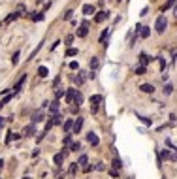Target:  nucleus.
<instances>
[{"instance_id": "f257e3e1", "label": "nucleus", "mask_w": 177, "mask_h": 179, "mask_svg": "<svg viewBox=\"0 0 177 179\" xmlns=\"http://www.w3.org/2000/svg\"><path fill=\"white\" fill-rule=\"evenodd\" d=\"M160 158H164V160H177V151L175 149H162V153H158Z\"/></svg>"}, {"instance_id": "f03ea898", "label": "nucleus", "mask_w": 177, "mask_h": 179, "mask_svg": "<svg viewBox=\"0 0 177 179\" xmlns=\"http://www.w3.org/2000/svg\"><path fill=\"white\" fill-rule=\"evenodd\" d=\"M166 27H168V21H166V17H164V15H158V17H156V23H154V28H156V32H158V34H162V32L166 30Z\"/></svg>"}, {"instance_id": "7ed1b4c3", "label": "nucleus", "mask_w": 177, "mask_h": 179, "mask_svg": "<svg viewBox=\"0 0 177 179\" xmlns=\"http://www.w3.org/2000/svg\"><path fill=\"white\" fill-rule=\"evenodd\" d=\"M87 141L91 143L92 147H98V145H100V139H98V136H96L94 132H89V134H87Z\"/></svg>"}, {"instance_id": "20e7f679", "label": "nucleus", "mask_w": 177, "mask_h": 179, "mask_svg": "<svg viewBox=\"0 0 177 179\" xmlns=\"http://www.w3.org/2000/svg\"><path fill=\"white\" fill-rule=\"evenodd\" d=\"M81 128H83V117H77L75 121H73V134H79L81 132Z\"/></svg>"}, {"instance_id": "39448f33", "label": "nucleus", "mask_w": 177, "mask_h": 179, "mask_svg": "<svg viewBox=\"0 0 177 179\" xmlns=\"http://www.w3.org/2000/svg\"><path fill=\"white\" fill-rule=\"evenodd\" d=\"M109 17V11H98V15H94V23H104Z\"/></svg>"}, {"instance_id": "423d86ee", "label": "nucleus", "mask_w": 177, "mask_h": 179, "mask_svg": "<svg viewBox=\"0 0 177 179\" xmlns=\"http://www.w3.org/2000/svg\"><path fill=\"white\" fill-rule=\"evenodd\" d=\"M89 34V28H87V23H83L81 27L77 28V32H75V36H79V38H85V36Z\"/></svg>"}, {"instance_id": "0eeeda50", "label": "nucleus", "mask_w": 177, "mask_h": 179, "mask_svg": "<svg viewBox=\"0 0 177 179\" xmlns=\"http://www.w3.org/2000/svg\"><path fill=\"white\" fill-rule=\"evenodd\" d=\"M25 81H27V76H25V74H23V76H21V79H19L17 83H15V85H13V93H15V94H17L19 91H21V87L25 85Z\"/></svg>"}, {"instance_id": "6e6552de", "label": "nucleus", "mask_w": 177, "mask_h": 179, "mask_svg": "<svg viewBox=\"0 0 177 179\" xmlns=\"http://www.w3.org/2000/svg\"><path fill=\"white\" fill-rule=\"evenodd\" d=\"M49 113L51 115H59V100H55V102L49 106Z\"/></svg>"}, {"instance_id": "1a4fd4ad", "label": "nucleus", "mask_w": 177, "mask_h": 179, "mask_svg": "<svg viewBox=\"0 0 177 179\" xmlns=\"http://www.w3.org/2000/svg\"><path fill=\"white\" fill-rule=\"evenodd\" d=\"M83 13H85L87 17L92 15V13H94V6H92V4H85V6H83Z\"/></svg>"}, {"instance_id": "9d476101", "label": "nucleus", "mask_w": 177, "mask_h": 179, "mask_svg": "<svg viewBox=\"0 0 177 179\" xmlns=\"http://www.w3.org/2000/svg\"><path fill=\"white\" fill-rule=\"evenodd\" d=\"M73 104H75L77 107H79V106L83 104V94L79 93V91H75V96H73Z\"/></svg>"}, {"instance_id": "9b49d317", "label": "nucleus", "mask_w": 177, "mask_h": 179, "mask_svg": "<svg viewBox=\"0 0 177 179\" xmlns=\"http://www.w3.org/2000/svg\"><path fill=\"white\" fill-rule=\"evenodd\" d=\"M19 15H21V13H17V11H13V13H9L8 17H6V21L2 23V25H9V23H11V21H15V19L19 17Z\"/></svg>"}, {"instance_id": "f8f14e48", "label": "nucleus", "mask_w": 177, "mask_h": 179, "mask_svg": "<svg viewBox=\"0 0 177 179\" xmlns=\"http://www.w3.org/2000/svg\"><path fill=\"white\" fill-rule=\"evenodd\" d=\"M73 96H75V89L66 91V100H68V104H73Z\"/></svg>"}, {"instance_id": "ddd939ff", "label": "nucleus", "mask_w": 177, "mask_h": 179, "mask_svg": "<svg viewBox=\"0 0 177 179\" xmlns=\"http://www.w3.org/2000/svg\"><path fill=\"white\" fill-rule=\"evenodd\" d=\"M149 60H151V58H149V55H147V53H141L140 55V64H141V66H147Z\"/></svg>"}, {"instance_id": "4468645a", "label": "nucleus", "mask_w": 177, "mask_h": 179, "mask_svg": "<svg viewBox=\"0 0 177 179\" xmlns=\"http://www.w3.org/2000/svg\"><path fill=\"white\" fill-rule=\"evenodd\" d=\"M89 64H91V70H98V68H100V60H98V57H92Z\"/></svg>"}, {"instance_id": "2eb2a0df", "label": "nucleus", "mask_w": 177, "mask_h": 179, "mask_svg": "<svg viewBox=\"0 0 177 179\" xmlns=\"http://www.w3.org/2000/svg\"><path fill=\"white\" fill-rule=\"evenodd\" d=\"M140 89H141V91H143V93H151V94H153V93H154V87H153V85H151V83H143V85H141V87H140Z\"/></svg>"}, {"instance_id": "dca6fc26", "label": "nucleus", "mask_w": 177, "mask_h": 179, "mask_svg": "<svg viewBox=\"0 0 177 179\" xmlns=\"http://www.w3.org/2000/svg\"><path fill=\"white\" fill-rule=\"evenodd\" d=\"M73 81H75V85H83V83H85V76H83V72H79V74L73 77Z\"/></svg>"}, {"instance_id": "f3484780", "label": "nucleus", "mask_w": 177, "mask_h": 179, "mask_svg": "<svg viewBox=\"0 0 177 179\" xmlns=\"http://www.w3.org/2000/svg\"><path fill=\"white\" fill-rule=\"evenodd\" d=\"M64 132H70V130L73 128V119H68V121H64Z\"/></svg>"}, {"instance_id": "a211bd4d", "label": "nucleus", "mask_w": 177, "mask_h": 179, "mask_svg": "<svg viewBox=\"0 0 177 179\" xmlns=\"http://www.w3.org/2000/svg\"><path fill=\"white\" fill-rule=\"evenodd\" d=\"M38 76H40V77H47V76H49V70H47L45 66H40V68H38Z\"/></svg>"}, {"instance_id": "6ab92c4d", "label": "nucleus", "mask_w": 177, "mask_h": 179, "mask_svg": "<svg viewBox=\"0 0 177 179\" xmlns=\"http://www.w3.org/2000/svg\"><path fill=\"white\" fill-rule=\"evenodd\" d=\"M34 132H36V125H34V123H32L30 126H27V128H25V136H32Z\"/></svg>"}, {"instance_id": "aec40b11", "label": "nucleus", "mask_w": 177, "mask_h": 179, "mask_svg": "<svg viewBox=\"0 0 177 179\" xmlns=\"http://www.w3.org/2000/svg\"><path fill=\"white\" fill-rule=\"evenodd\" d=\"M51 121H53V126H57V125H60V123H62V115H53L51 117Z\"/></svg>"}, {"instance_id": "412c9836", "label": "nucleus", "mask_w": 177, "mask_h": 179, "mask_svg": "<svg viewBox=\"0 0 177 179\" xmlns=\"http://www.w3.org/2000/svg\"><path fill=\"white\" fill-rule=\"evenodd\" d=\"M149 34H151L149 27H141V28H140V36H141V38H147Z\"/></svg>"}, {"instance_id": "4be33fe9", "label": "nucleus", "mask_w": 177, "mask_h": 179, "mask_svg": "<svg viewBox=\"0 0 177 179\" xmlns=\"http://www.w3.org/2000/svg\"><path fill=\"white\" fill-rule=\"evenodd\" d=\"M98 102H102V96H100V94L91 96V104H92V106H98Z\"/></svg>"}, {"instance_id": "5701e85b", "label": "nucleus", "mask_w": 177, "mask_h": 179, "mask_svg": "<svg viewBox=\"0 0 177 179\" xmlns=\"http://www.w3.org/2000/svg\"><path fill=\"white\" fill-rule=\"evenodd\" d=\"M9 100H11V94H6L4 98L0 100V109H2V107H4V106H6V104H8V102H9Z\"/></svg>"}, {"instance_id": "b1692460", "label": "nucleus", "mask_w": 177, "mask_h": 179, "mask_svg": "<svg viewBox=\"0 0 177 179\" xmlns=\"http://www.w3.org/2000/svg\"><path fill=\"white\" fill-rule=\"evenodd\" d=\"M173 93V85L172 83H166V85H164V94H172Z\"/></svg>"}, {"instance_id": "393cba45", "label": "nucleus", "mask_w": 177, "mask_h": 179, "mask_svg": "<svg viewBox=\"0 0 177 179\" xmlns=\"http://www.w3.org/2000/svg\"><path fill=\"white\" fill-rule=\"evenodd\" d=\"M53 160H55V164H57V166H62V155H60V153H57Z\"/></svg>"}, {"instance_id": "a878e982", "label": "nucleus", "mask_w": 177, "mask_h": 179, "mask_svg": "<svg viewBox=\"0 0 177 179\" xmlns=\"http://www.w3.org/2000/svg\"><path fill=\"white\" fill-rule=\"evenodd\" d=\"M145 72H147V68H145V66H141V64H140V66L136 68V76H143Z\"/></svg>"}, {"instance_id": "bb28decb", "label": "nucleus", "mask_w": 177, "mask_h": 179, "mask_svg": "<svg viewBox=\"0 0 177 179\" xmlns=\"http://www.w3.org/2000/svg\"><path fill=\"white\" fill-rule=\"evenodd\" d=\"M43 13H45V11H41V13H36V15H32V21H34V23L41 21V19H43Z\"/></svg>"}, {"instance_id": "cd10ccee", "label": "nucleus", "mask_w": 177, "mask_h": 179, "mask_svg": "<svg viewBox=\"0 0 177 179\" xmlns=\"http://www.w3.org/2000/svg\"><path fill=\"white\" fill-rule=\"evenodd\" d=\"M70 149H72V151H79V149H81V143H79V141H73L72 145H70Z\"/></svg>"}, {"instance_id": "c85d7f7f", "label": "nucleus", "mask_w": 177, "mask_h": 179, "mask_svg": "<svg viewBox=\"0 0 177 179\" xmlns=\"http://www.w3.org/2000/svg\"><path fill=\"white\" fill-rule=\"evenodd\" d=\"M108 36H109V30H108V28H106V30L102 32V36H100V42H102V44H104V42L108 40Z\"/></svg>"}, {"instance_id": "c756f323", "label": "nucleus", "mask_w": 177, "mask_h": 179, "mask_svg": "<svg viewBox=\"0 0 177 179\" xmlns=\"http://www.w3.org/2000/svg\"><path fill=\"white\" fill-rule=\"evenodd\" d=\"M41 44H43V42H41ZM41 44H38V47H36V49H34V51L30 53V57H28V58H34V57H36V55H38V51L41 49Z\"/></svg>"}, {"instance_id": "7c9ffc66", "label": "nucleus", "mask_w": 177, "mask_h": 179, "mask_svg": "<svg viewBox=\"0 0 177 179\" xmlns=\"http://www.w3.org/2000/svg\"><path fill=\"white\" fill-rule=\"evenodd\" d=\"M77 174V162H73L72 166H70V175H75Z\"/></svg>"}, {"instance_id": "2f4dec72", "label": "nucleus", "mask_w": 177, "mask_h": 179, "mask_svg": "<svg viewBox=\"0 0 177 179\" xmlns=\"http://www.w3.org/2000/svg\"><path fill=\"white\" fill-rule=\"evenodd\" d=\"M77 164H79V166H87V157H85V155H81V157H79Z\"/></svg>"}, {"instance_id": "473e14b6", "label": "nucleus", "mask_w": 177, "mask_h": 179, "mask_svg": "<svg viewBox=\"0 0 177 179\" xmlns=\"http://www.w3.org/2000/svg\"><path fill=\"white\" fill-rule=\"evenodd\" d=\"M19 62V51H15L13 57H11V64H17Z\"/></svg>"}, {"instance_id": "72a5a7b5", "label": "nucleus", "mask_w": 177, "mask_h": 179, "mask_svg": "<svg viewBox=\"0 0 177 179\" xmlns=\"http://www.w3.org/2000/svg\"><path fill=\"white\" fill-rule=\"evenodd\" d=\"M73 55H77V49H73V47H70V49L66 51V57H73Z\"/></svg>"}, {"instance_id": "f704fd0d", "label": "nucleus", "mask_w": 177, "mask_h": 179, "mask_svg": "<svg viewBox=\"0 0 177 179\" xmlns=\"http://www.w3.org/2000/svg\"><path fill=\"white\" fill-rule=\"evenodd\" d=\"M113 168H123V162L119 158H113Z\"/></svg>"}, {"instance_id": "c9c22d12", "label": "nucleus", "mask_w": 177, "mask_h": 179, "mask_svg": "<svg viewBox=\"0 0 177 179\" xmlns=\"http://www.w3.org/2000/svg\"><path fill=\"white\" fill-rule=\"evenodd\" d=\"M64 94H66V93H64V91H57V94H55V96H57V100H60V98H62V96H64Z\"/></svg>"}, {"instance_id": "e433bc0d", "label": "nucleus", "mask_w": 177, "mask_h": 179, "mask_svg": "<svg viewBox=\"0 0 177 179\" xmlns=\"http://www.w3.org/2000/svg\"><path fill=\"white\" fill-rule=\"evenodd\" d=\"M109 175H111V177H119V172L117 170H109Z\"/></svg>"}, {"instance_id": "4c0bfd02", "label": "nucleus", "mask_w": 177, "mask_h": 179, "mask_svg": "<svg viewBox=\"0 0 177 179\" xmlns=\"http://www.w3.org/2000/svg\"><path fill=\"white\" fill-rule=\"evenodd\" d=\"M72 13H73L72 9H68V11H66V13H64V19H70V17H72Z\"/></svg>"}, {"instance_id": "58836bf2", "label": "nucleus", "mask_w": 177, "mask_h": 179, "mask_svg": "<svg viewBox=\"0 0 177 179\" xmlns=\"http://www.w3.org/2000/svg\"><path fill=\"white\" fill-rule=\"evenodd\" d=\"M70 68H72V70H77V68H79V64H77V62H70Z\"/></svg>"}, {"instance_id": "ea45409f", "label": "nucleus", "mask_w": 177, "mask_h": 179, "mask_svg": "<svg viewBox=\"0 0 177 179\" xmlns=\"http://www.w3.org/2000/svg\"><path fill=\"white\" fill-rule=\"evenodd\" d=\"M140 119H141V121H143V123H145V125H151V121H149V119H147V117H140Z\"/></svg>"}, {"instance_id": "a19ab883", "label": "nucleus", "mask_w": 177, "mask_h": 179, "mask_svg": "<svg viewBox=\"0 0 177 179\" xmlns=\"http://www.w3.org/2000/svg\"><path fill=\"white\" fill-rule=\"evenodd\" d=\"M4 123H6V121H4V117H0V128L4 126Z\"/></svg>"}, {"instance_id": "79ce46f5", "label": "nucleus", "mask_w": 177, "mask_h": 179, "mask_svg": "<svg viewBox=\"0 0 177 179\" xmlns=\"http://www.w3.org/2000/svg\"><path fill=\"white\" fill-rule=\"evenodd\" d=\"M2 166H4V160H0V170H2Z\"/></svg>"}, {"instance_id": "37998d69", "label": "nucleus", "mask_w": 177, "mask_h": 179, "mask_svg": "<svg viewBox=\"0 0 177 179\" xmlns=\"http://www.w3.org/2000/svg\"><path fill=\"white\" fill-rule=\"evenodd\" d=\"M23 179H28V177H23Z\"/></svg>"}]
</instances>
